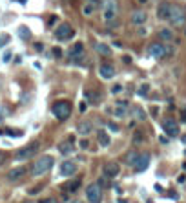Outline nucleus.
<instances>
[{
    "mask_svg": "<svg viewBox=\"0 0 186 203\" xmlns=\"http://www.w3.org/2000/svg\"><path fill=\"white\" fill-rule=\"evenodd\" d=\"M181 121H183V123H186V108H183V110H181Z\"/></svg>",
    "mask_w": 186,
    "mask_h": 203,
    "instance_id": "40",
    "label": "nucleus"
},
{
    "mask_svg": "<svg viewBox=\"0 0 186 203\" xmlns=\"http://www.w3.org/2000/svg\"><path fill=\"white\" fill-rule=\"evenodd\" d=\"M18 37H20L22 40H27V38L31 37V31H29L26 26H20V27H18Z\"/></svg>",
    "mask_w": 186,
    "mask_h": 203,
    "instance_id": "25",
    "label": "nucleus"
},
{
    "mask_svg": "<svg viewBox=\"0 0 186 203\" xmlns=\"http://www.w3.org/2000/svg\"><path fill=\"white\" fill-rule=\"evenodd\" d=\"M170 9H172V4H170V2H163V4L157 7V16H159L161 20H168Z\"/></svg>",
    "mask_w": 186,
    "mask_h": 203,
    "instance_id": "17",
    "label": "nucleus"
},
{
    "mask_svg": "<svg viewBox=\"0 0 186 203\" xmlns=\"http://www.w3.org/2000/svg\"><path fill=\"white\" fill-rule=\"evenodd\" d=\"M53 165H55V159H53V156H42V158H38L37 161H35V165H33V169H31V174L33 176H44V174H47L51 169H53Z\"/></svg>",
    "mask_w": 186,
    "mask_h": 203,
    "instance_id": "1",
    "label": "nucleus"
},
{
    "mask_svg": "<svg viewBox=\"0 0 186 203\" xmlns=\"http://www.w3.org/2000/svg\"><path fill=\"white\" fill-rule=\"evenodd\" d=\"M170 24L175 26V27H183L186 24V9L181 5H172L170 9V16H168Z\"/></svg>",
    "mask_w": 186,
    "mask_h": 203,
    "instance_id": "3",
    "label": "nucleus"
},
{
    "mask_svg": "<svg viewBox=\"0 0 186 203\" xmlns=\"http://www.w3.org/2000/svg\"><path fill=\"white\" fill-rule=\"evenodd\" d=\"M7 42H9V35H7V33L0 35V48H2V46H5Z\"/></svg>",
    "mask_w": 186,
    "mask_h": 203,
    "instance_id": "32",
    "label": "nucleus"
},
{
    "mask_svg": "<svg viewBox=\"0 0 186 203\" xmlns=\"http://www.w3.org/2000/svg\"><path fill=\"white\" fill-rule=\"evenodd\" d=\"M73 37H75V29H73L69 24L62 22V24L57 26V29H55V38H58V40H69V38H73Z\"/></svg>",
    "mask_w": 186,
    "mask_h": 203,
    "instance_id": "5",
    "label": "nucleus"
},
{
    "mask_svg": "<svg viewBox=\"0 0 186 203\" xmlns=\"http://www.w3.org/2000/svg\"><path fill=\"white\" fill-rule=\"evenodd\" d=\"M108 128H110L111 132H119V126H117L115 123H108Z\"/></svg>",
    "mask_w": 186,
    "mask_h": 203,
    "instance_id": "37",
    "label": "nucleus"
},
{
    "mask_svg": "<svg viewBox=\"0 0 186 203\" xmlns=\"http://www.w3.org/2000/svg\"><path fill=\"white\" fill-rule=\"evenodd\" d=\"M79 147H80V148H82V150H86V148H88V147H89V141H88V139H86V137H84V139H80V143H79Z\"/></svg>",
    "mask_w": 186,
    "mask_h": 203,
    "instance_id": "34",
    "label": "nucleus"
},
{
    "mask_svg": "<svg viewBox=\"0 0 186 203\" xmlns=\"http://www.w3.org/2000/svg\"><path fill=\"white\" fill-rule=\"evenodd\" d=\"M40 190H42V185H37V187H33V189L29 190V194H31V196H35V194H37V192H40Z\"/></svg>",
    "mask_w": 186,
    "mask_h": 203,
    "instance_id": "35",
    "label": "nucleus"
},
{
    "mask_svg": "<svg viewBox=\"0 0 186 203\" xmlns=\"http://www.w3.org/2000/svg\"><path fill=\"white\" fill-rule=\"evenodd\" d=\"M148 92H150V84H148V82L141 84V86H139V90H137V93H139L141 97H146V95H148Z\"/></svg>",
    "mask_w": 186,
    "mask_h": 203,
    "instance_id": "29",
    "label": "nucleus"
},
{
    "mask_svg": "<svg viewBox=\"0 0 186 203\" xmlns=\"http://www.w3.org/2000/svg\"><path fill=\"white\" fill-rule=\"evenodd\" d=\"M57 20H58L57 16H51V18H49V26H55V22H57Z\"/></svg>",
    "mask_w": 186,
    "mask_h": 203,
    "instance_id": "44",
    "label": "nucleus"
},
{
    "mask_svg": "<svg viewBox=\"0 0 186 203\" xmlns=\"http://www.w3.org/2000/svg\"><path fill=\"white\" fill-rule=\"evenodd\" d=\"M100 7H102V16L106 22L115 20L117 13H119V4L117 0H100Z\"/></svg>",
    "mask_w": 186,
    "mask_h": 203,
    "instance_id": "2",
    "label": "nucleus"
},
{
    "mask_svg": "<svg viewBox=\"0 0 186 203\" xmlns=\"http://www.w3.org/2000/svg\"><path fill=\"white\" fill-rule=\"evenodd\" d=\"M82 55H84V44H82V42H75V44L71 46V49H69V57H71L73 60H80Z\"/></svg>",
    "mask_w": 186,
    "mask_h": 203,
    "instance_id": "15",
    "label": "nucleus"
},
{
    "mask_svg": "<svg viewBox=\"0 0 186 203\" xmlns=\"http://www.w3.org/2000/svg\"><path fill=\"white\" fill-rule=\"evenodd\" d=\"M40 203H57V200H53V198H44V200H40Z\"/></svg>",
    "mask_w": 186,
    "mask_h": 203,
    "instance_id": "39",
    "label": "nucleus"
},
{
    "mask_svg": "<svg viewBox=\"0 0 186 203\" xmlns=\"http://www.w3.org/2000/svg\"><path fill=\"white\" fill-rule=\"evenodd\" d=\"M86 108H88V103H80L79 110H80V112H86Z\"/></svg>",
    "mask_w": 186,
    "mask_h": 203,
    "instance_id": "41",
    "label": "nucleus"
},
{
    "mask_svg": "<svg viewBox=\"0 0 186 203\" xmlns=\"http://www.w3.org/2000/svg\"><path fill=\"white\" fill-rule=\"evenodd\" d=\"M126 112H128V110H126V103H119V104H115V108L111 110V114H113L115 117H119V119H121V117H126Z\"/></svg>",
    "mask_w": 186,
    "mask_h": 203,
    "instance_id": "20",
    "label": "nucleus"
},
{
    "mask_svg": "<svg viewBox=\"0 0 186 203\" xmlns=\"http://www.w3.org/2000/svg\"><path fill=\"white\" fill-rule=\"evenodd\" d=\"M53 55H55L57 59H60V57H62V49H60V48H53Z\"/></svg>",
    "mask_w": 186,
    "mask_h": 203,
    "instance_id": "36",
    "label": "nucleus"
},
{
    "mask_svg": "<svg viewBox=\"0 0 186 203\" xmlns=\"http://www.w3.org/2000/svg\"><path fill=\"white\" fill-rule=\"evenodd\" d=\"M139 2H142V4H144V2H146V0H139Z\"/></svg>",
    "mask_w": 186,
    "mask_h": 203,
    "instance_id": "48",
    "label": "nucleus"
},
{
    "mask_svg": "<svg viewBox=\"0 0 186 203\" xmlns=\"http://www.w3.org/2000/svg\"><path fill=\"white\" fill-rule=\"evenodd\" d=\"M119 172H121V167L117 165V163H106L104 167H102V176L104 178H117L119 176Z\"/></svg>",
    "mask_w": 186,
    "mask_h": 203,
    "instance_id": "11",
    "label": "nucleus"
},
{
    "mask_svg": "<svg viewBox=\"0 0 186 203\" xmlns=\"http://www.w3.org/2000/svg\"><path fill=\"white\" fill-rule=\"evenodd\" d=\"M133 115H135L137 121H144V119H146V114H144V110H142L141 106H135V108H133Z\"/></svg>",
    "mask_w": 186,
    "mask_h": 203,
    "instance_id": "26",
    "label": "nucleus"
},
{
    "mask_svg": "<svg viewBox=\"0 0 186 203\" xmlns=\"http://www.w3.org/2000/svg\"><path fill=\"white\" fill-rule=\"evenodd\" d=\"M121 92H122V86H121V84H113V86H111V93H113V95H115V93H121Z\"/></svg>",
    "mask_w": 186,
    "mask_h": 203,
    "instance_id": "33",
    "label": "nucleus"
},
{
    "mask_svg": "<svg viewBox=\"0 0 186 203\" xmlns=\"http://www.w3.org/2000/svg\"><path fill=\"white\" fill-rule=\"evenodd\" d=\"M110 143H111L110 134H108L106 130H100V132H99V145H100V147H110Z\"/></svg>",
    "mask_w": 186,
    "mask_h": 203,
    "instance_id": "23",
    "label": "nucleus"
},
{
    "mask_svg": "<svg viewBox=\"0 0 186 203\" xmlns=\"http://www.w3.org/2000/svg\"><path fill=\"white\" fill-rule=\"evenodd\" d=\"M79 134L80 136H89L91 134V130H93V125L89 123V121H82V123H79Z\"/></svg>",
    "mask_w": 186,
    "mask_h": 203,
    "instance_id": "19",
    "label": "nucleus"
},
{
    "mask_svg": "<svg viewBox=\"0 0 186 203\" xmlns=\"http://www.w3.org/2000/svg\"><path fill=\"white\" fill-rule=\"evenodd\" d=\"M163 130H164L166 136H170V137L179 136V125H177V121H174V119H170V117L163 121Z\"/></svg>",
    "mask_w": 186,
    "mask_h": 203,
    "instance_id": "9",
    "label": "nucleus"
},
{
    "mask_svg": "<svg viewBox=\"0 0 186 203\" xmlns=\"http://www.w3.org/2000/svg\"><path fill=\"white\" fill-rule=\"evenodd\" d=\"M184 35H186V27H184Z\"/></svg>",
    "mask_w": 186,
    "mask_h": 203,
    "instance_id": "50",
    "label": "nucleus"
},
{
    "mask_svg": "<svg viewBox=\"0 0 186 203\" xmlns=\"http://www.w3.org/2000/svg\"><path fill=\"white\" fill-rule=\"evenodd\" d=\"M159 38H163L166 42H172L174 40V31L168 29V27H163V29H159Z\"/></svg>",
    "mask_w": 186,
    "mask_h": 203,
    "instance_id": "22",
    "label": "nucleus"
},
{
    "mask_svg": "<svg viewBox=\"0 0 186 203\" xmlns=\"http://www.w3.org/2000/svg\"><path fill=\"white\" fill-rule=\"evenodd\" d=\"M97 5H99V0H86V4L82 7V15H86V16L93 15V11L97 9Z\"/></svg>",
    "mask_w": 186,
    "mask_h": 203,
    "instance_id": "18",
    "label": "nucleus"
},
{
    "mask_svg": "<svg viewBox=\"0 0 186 203\" xmlns=\"http://www.w3.org/2000/svg\"><path fill=\"white\" fill-rule=\"evenodd\" d=\"M137 158H139V154H137V152H130V154L126 156L128 165H130V167H133V165H135V161H137Z\"/></svg>",
    "mask_w": 186,
    "mask_h": 203,
    "instance_id": "30",
    "label": "nucleus"
},
{
    "mask_svg": "<svg viewBox=\"0 0 186 203\" xmlns=\"http://www.w3.org/2000/svg\"><path fill=\"white\" fill-rule=\"evenodd\" d=\"M86 198L89 203H100L102 200V189L97 185V183H91L86 187Z\"/></svg>",
    "mask_w": 186,
    "mask_h": 203,
    "instance_id": "7",
    "label": "nucleus"
},
{
    "mask_svg": "<svg viewBox=\"0 0 186 203\" xmlns=\"http://www.w3.org/2000/svg\"><path fill=\"white\" fill-rule=\"evenodd\" d=\"M146 18H148V15H146L144 9H135V11L130 13V22H132L133 26H137V27L144 26V24H146Z\"/></svg>",
    "mask_w": 186,
    "mask_h": 203,
    "instance_id": "8",
    "label": "nucleus"
},
{
    "mask_svg": "<svg viewBox=\"0 0 186 203\" xmlns=\"http://www.w3.org/2000/svg\"><path fill=\"white\" fill-rule=\"evenodd\" d=\"M38 141H33V143H29L27 147H24V148H20L16 154H15V159H18V161H24V159H29L31 156H35L37 154V150H38Z\"/></svg>",
    "mask_w": 186,
    "mask_h": 203,
    "instance_id": "6",
    "label": "nucleus"
},
{
    "mask_svg": "<svg viewBox=\"0 0 186 203\" xmlns=\"http://www.w3.org/2000/svg\"><path fill=\"white\" fill-rule=\"evenodd\" d=\"M77 172V163L75 161H64L60 163V174L62 176H73Z\"/></svg>",
    "mask_w": 186,
    "mask_h": 203,
    "instance_id": "14",
    "label": "nucleus"
},
{
    "mask_svg": "<svg viewBox=\"0 0 186 203\" xmlns=\"http://www.w3.org/2000/svg\"><path fill=\"white\" fill-rule=\"evenodd\" d=\"M35 49H37V51H42V49H44V46H42L40 42H37V44H35Z\"/></svg>",
    "mask_w": 186,
    "mask_h": 203,
    "instance_id": "42",
    "label": "nucleus"
},
{
    "mask_svg": "<svg viewBox=\"0 0 186 203\" xmlns=\"http://www.w3.org/2000/svg\"><path fill=\"white\" fill-rule=\"evenodd\" d=\"M11 60V51H5L4 53V62H9Z\"/></svg>",
    "mask_w": 186,
    "mask_h": 203,
    "instance_id": "38",
    "label": "nucleus"
},
{
    "mask_svg": "<svg viewBox=\"0 0 186 203\" xmlns=\"http://www.w3.org/2000/svg\"><path fill=\"white\" fill-rule=\"evenodd\" d=\"M79 187H80V179H75L73 183H68V185H64L62 189H64V190H69V192H75Z\"/></svg>",
    "mask_w": 186,
    "mask_h": 203,
    "instance_id": "27",
    "label": "nucleus"
},
{
    "mask_svg": "<svg viewBox=\"0 0 186 203\" xmlns=\"http://www.w3.org/2000/svg\"><path fill=\"white\" fill-rule=\"evenodd\" d=\"M69 203H80V201H69Z\"/></svg>",
    "mask_w": 186,
    "mask_h": 203,
    "instance_id": "49",
    "label": "nucleus"
},
{
    "mask_svg": "<svg viewBox=\"0 0 186 203\" xmlns=\"http://www.w3.org/2000/svg\"><path fill=\"white\" fill-rule=\"evenodd\" d=\"M177 181H179V183H184V181H186V176H184V174H181V176L177 178Z\"/></svg>",
    "mask_w": 186,
    "mask_h": 203,
    "instance_id": "43",
    "label": "nucleus"
},
{
    "mask_svg": "<svg viewBox=\"0 0 186 203\" xmlns=\"http://www.w3.org/2000/svg\"><path fill=\"white\" fill-rule=\"evenodd\" d=\"M142 141H144L142 132H135V136H133V143H135V145H139V143H142Z\"/></svg>",
    "mask_w": 186,
    "mask_h": 203,
    "instance_id": "31",
    "label": "nucleus"
},
{
    "mask_svg": "<svg viewBox=\"0 0 186 203\" xmlns=\"http://www.w3.org/2000/svg\"><path fill=\"white\" fill-rule=\"evenodd\" d=\"M58 150H60V154H64V156H69V154H73V152H75L73 143H69V141L60 143V145H58Z\"/></svg>",
    "mask_w": 186,
    "mask_h": 203,
    "instance_id": "21",
    "label": "nucleus"
},
{
    "mask_svg": "<svg viewBox=\"0 0 186 203\" xmlns=\"http://www.w3.org/2000/svg\"><path fill=\"white\" fill-rule=\"evenodd\" d=\"M84 97H86V101H88V103H97V101H99V95H97L95 92H89V90H88V92H84Z\"/></svg>",
    "mask_w": 186,
    "mask_h": 203,
    "instance_id": "28",
    "label": "nucleus"
},
{
    "mask_svg": "<svg viewBox=\"0 0 186 203\" xmlns=\"http://www.w3.org/2000/svg\"><path fill=\"white\" fill-rule=\"evenodd\" d=\"M148 165H150V154H139V158H137L133 169H135L137 172H142V170L148 169Z\"/></svg>",
    "mask_w": 186,
    "mask_h": 203,
    "instance_id": "12",
    "label": "nucleus"
},
{
    "mask_svg": "<svg viewBox=\"0 0 186 203\" xmlns=\"http://www.w3.org/2000/svg\"><path fill=\"white\" fill-rule=\"evenodd\" d=\"M183 143H186V136H184V137H183Z\"/></svg>",
    "mask_w": 186,
    "mask_h": 203,
    "instance_id": "47",
    "label": "nucleus"
},
{
    "mask_svg": "<svg viewBox=\"0 0 186 203\" xmlns=\"http://www.w3.org/2000/svg\"><path fill=\"white\" fill-rule=\"evenodd\" d=\"M119 203H126V200H119Z\"/></svg>",
    "mask_w": 186,
    "mask_h": 203,
    "instance_id": "46",
    "label": "nucleus"
},
{
    "mask_svg": "<svg viewBox=\"0 0 186 203\" xmlns=\"http://www.w3.org/2000/svg\"><path fill=\"white\" fill-rule=\"evenodd\" d=\"M4 159H5V156H4V152H0V165L4 163Z\"/></svg>",
    "mask_w": 186,
    "mask_h": 203,
    "instance_id": "45",
    "label": "nucleus"
},
{
    "mask_svg": "<svg viewBox=\"0 0 186 203\" xmlns=\"http://www.w3.org/2000/svg\"><path fill=\"white\" fill-rule=\"evenodd\" d=\"M97 51H99L100 55H104V57H110V55H111L110 46H106V44H102V42H99V44H97Z\"/></svg>",
    "mask_w": 186,
    "mask_h": 203,
    "instance_id": "24",
    "label": "nucleus"
},
{
    "mask_svg": "<svg viewBox=\"0 0 186 203\" xmlns=\"http://www.w3.org/2000/svg\"><path fill=\"white\" fill-rule=\"evenodd\" d=\"M148 55L153 59H164V44L163 42H152L148 46Z\"/></svg>",
    "mask_w": 186,
    "mask_h": 203,
    "instance_id": "10",
    "label": "nucleus"
},
{
    "mask_svg": "<svg viewBox=\"0 0 186 203\" xmlns=\"http://www.w3.org/2000/svg\"><path fill=\"white\" fill-rule=\"evenodd\" d=\"M26 172H27V169H26V167H15L13 170H9V172H7V179H11V181L22 179V178L26 176Z\"/></svg>",
    "mask_w": 186,
    "mask_h": 203,
    "instance_id": "16",
    "label": "nucleus"
},
{
    "mask_svg": "<svg viewBox=\"0 0 186 203\" xmlns=\"http://www.w3.org/2000/svg\"><path fill=\"white\" fill-rule=\"evenodd\" d=\"M53 115L58 121H66L71 115V103H68V101H57L53 104Z\"/></svg>",
    "mask_w": 186,
    "mask_h": 203,
    "instance_id": "4",
    "label": "nucleus"
},
{
    "mask_svg": "<svg viewBox=\"0 0 186 203\" xmlns=\"http://www.w3.org/2000/svg\"><path fill=\"white\" fill-rule=\"evenodd\" d=\"M99 75H100L102 79L110 81V79L115 77V68L110 66V64H100V66H99Z\"/></svg>",
    "mask_w": 186,
    "mask_h": 203,
    "instance_id": "13",
    "label": "nucleus"
}]
</instances>
